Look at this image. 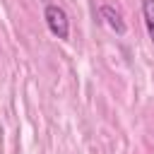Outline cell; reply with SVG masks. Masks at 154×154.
<instances>
[{
    "label": "cell",
    "mask_w": 154,
    "mask_h": 154,
    "mask_svg": "<svg viewBox=\"0 0 154 154\" xmlns=\"http://www.w3.org/2000/svg\"><path fill=\"white\" fill-rule=\"evenodd\" d=\"M46 24H48L53 36H58L63 41L70 36V19H67V12L60 5H48L46 7Z\"/></svg>",
    "instance_id": "1"
},
{
    "label": "cell",
    "mask_w": 154,
    "mask_h": 154,
    "mask_svg": "<svg viewBox=\"0 0 154 154\" xmlns=\"http://www.w3.org/2000/svg\"><path fill=\"white\" fill-rule=\"evenodd\" d=\"M101 17H103V22L116 31V34H125L128 31V26H125V22H123V17H120V12L116 10V7H111V5H103L101 7Z\"/></svg>",
    "instance_id": "2"
},
{
    "label": "cell",
    "mask_w": 154,
    "mask_h": 154,
    "mask_svg": "<svg viewBox=\"0 0 154 154\" xmlns=\"http://www.w3.org/2000/svg\"><path fill=\"white\" fill-rule=\"evenodd\" d=\"M142 17H144V26L147 34L154 43V0H142Z\"/></svg>",
    "instance_id": "3"
}]
</instances>
